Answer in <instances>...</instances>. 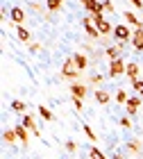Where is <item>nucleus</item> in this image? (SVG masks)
<instances>
[{"label":"nucleus","mask_w":143,"mask_h":159,"mask_svg":"<svg viewBox=\"0 0 143 159\" xmlns=\"http://www.w3.org/2000/svg\"><path fill=\"white\" fill-rule=\"evenodd\" d=\"M114 41H120V43H130L132 41V27L127 23H118L114 25V34H111Z\"/></svg>","instance_id":"nucleus-1"},{"label":"nucleus","mask_w":143,"mask_h":159,"mask_svg":"<svg viewBox=\"0 0 143 159\" xmlns=\"http://www.w3.org/2000/svg\"><path fill=\"white\" fill-rule=\"evenodd\" d=\"M82 27H84V34L89 37V41H100V30H98V25L93 23L91 16L82 18Z\"/></svg>","instance_id":"nucleus-2"},{"label":"nucleus","mask_w":143,"mask_h":159,"mask_svg":"<svg viewBox=\"0 0 143 159\" xmlns=\"http://www.w3.org/2000/svg\"><path fill=\"white\" fill-rule=\"evenodd\" d=\"M91 18H93V23L98 25V30H100V37H111V34H114V25H111L109 20H107V18L102 16V14H93Z\"/></svg>","instance_id":"nucleus-3"},{"label":"nucleus","mask_w":143,"mask_h":159,"mask_svg":"<svg viewBox=\"0 0 143 159\" xmlns=\"http://www.w3.org/2000/svg\"><path fill=\"white\" fill-rule=\"evenodd\" d=\"M123 48H125V43L114 41L111 46H107V48H105V57H107L109 61H114V59H120V57H123Z\"/></svg>","instance_id":"nucleus-4"},{"label":"nucleus","mask_w":143,"mask_h":159,"mask_svg":"<svg viewBox=\"0 0 143 159\" xmlns=\"http://www.w3.org/2000/svg\"><path fill=\"white\" fill-rule=\"evenodd\" d=\"M125 70H127V64L123 61V57H120V59L109 61V70H107V75H109V77H120V75H125Z\"/></svg>","instance_id":"nucleus-5"},{"label":"nucleus","mask_w":143,"mask_h":159,"mask_svg":"<svg viewBox=\"0 0 143 159\" xmlns=\"http://www.w3.org/2000/svg\"><path fill=\"white\" fill-rule=\"evenodd\" d=\"M25 18H27V11L23 9V7L14 5L11 9H9V20H11V25H23Z\"/></svg>","instance_id":"nucleus-6"},{"label":"nucleus","mask_w":143,"mask_h":159,"mask_svg":"<svg viewBox=\"0 0 143 159\" xmlns=\"http://www.w3.org/2000/svg\"><path fill=\"white\" fill-rule=\"evenodd\" d=\"M18 123H20V125H23V127H27V129H30V132H32L34 136H41V132H39L37 123H34V116H32V114H23Z\"/></svg>","instance_id":"nucleus-7"},{"label":"nucleus","mask_w":143,"mask_h":159,"mask_svg":"<svg viewBox=\"0 0 143 159\" xmlns=\"http://www.w3.org/2000/svg\"><path fill=\"white\" fill-rule=\"evenodd\" d=\"M68 89H70V96H75V98H82L84 100V98L89 96V86L82 84V82H70Z\"/></svg>","instance_id":"nucleus-8"},{"label":"nucleus","mask_w":143,"mask_h":159,"mask_svg":"<svg viewBox=\"0 0 143 159\" xmlns=\"http://www.w3.org/2000/svg\"><path fill=\"white\" fill-rule=\"evenodd\" d=\"M139 107H141V98H139V96H132V98L125 102L127 116H136V114H139Z\"/></svg>","instance_id":"nucleus-9"},{"label":"nucleus","mask_w":143,"mask_h":159,"mask_svg":"<svg viewBox=\"0 0 143 159\" xmlns=\"http://www.w3.org/2000/svg\"><path fill=\"white\" fill-rule=\"evenodd\" d=\"M73 59H75V66H77V70H87L89 68V64H91V59L87 57V52H73Z\"/></svg>","instance_id":"nucleus-10"},{"label":"nucleus","mask_w":143,"mask_h":159,"mask_svg":"<svg viewBox=\"0 0 143 159\" xmlns=\"http://www.w3.org/2000/svg\"><path fill=\"white\" fill-rule=\"evenodd\" d=\"M14 32H16L18 41H23V43H32V32L27 30L25 25H14Z\"/></svg>","instance_id":"nucleus-11"},{"label":"nucleus","mask_w":143,"mask_h":159,"mask_svg":"<svg viewBox=\"0 0 143 159\" xmlns=\"http://www.w3.org/2000/svg\"><path fill=\"white\" fill-rule=\"evenodd\" d=\"M61 77L68 80V82H80L82 70H77V68H61Z\"/></svg>","instance_id":"nucleus-12"},{"label":"nucleus","mask_w":143,"mask_h":159,"mask_svg":"<svg viewBox=\"0 0 143 159\" xmlns=\"http://www.w3.org/2000/svg\"><path fill=\"white\" fill-rule=\"evenodd\" d=\"M125 75L130 77L132 82H134V80H139V77H141V66H139L136 61H127V70H125Z\"/></svg>","instance_id":"nucleus-13"},{"label":"nucleus","mask_w":143,"mask_h":159,"mask_svg":"<svg viewBox=\"0 0 143 159\" xmlns=\"http://www.w3.org/2000/svg\"><path fill=\"white\" fill-rule=\"evenodd\" d=\"M14 129H16V134H18V141L23 143V146H27V143H30V129L23 127L20 123H16V125H14Z\"/></svg>","instance_id":"nucleus-14"},{"label":"nucleus","mask_w":143,"mask_h":159,"mask_svg":"<svg viewBox=\"0 0 143 159\" xmlns=\"http://www.w3.org/2000/svg\"><path fill=\"white\" fill-rule=\"evenodd\" d=\"M93 96H96V102L98 105H109L111 102V93L107 91V89H96Z\"/></svg>","instance_id":"nucleus-15"},{"label":"nucleus","mask_w":143,"mask_h":159,"mask_svg":"<svg viewBox=\"0 0 143 159\" xmlns=\"http://www.w3.org/2000/svg\"><path fill=\"white\" fill-rule=\"evenodd\" d=\"M123 18H125V23L130 25L132 30H134V27H139V25L143 23V18H139V16H136L134 11H123Z\"/></svg>","instance_id":"nucleus-16"},{"label":"nucleus","mask_w":143,"mask_h":159,"mask_svg":"<svg viewBox=\"0 0 143 159\" xmlns=\"http://www.w3.org/2000/svg\"><path fill=\"white\" fill-rule=\"evenodd\" d=\"M141 148H143V143L139 139H127L125 141V150H127V152H132V155H139Z\"/></svg>","instance_id":"nucleus-17"},{"label":"nucleus","mask_w":143,"mask_h":159,"mask_svg":"<svg viewBox=\"0 0 143 159\" xmlns=\"http://www.w3.org/2000/svg\"><path fill=\"white\" fill-rule=\"evenodd\" d=\"M2 141L7 143V146H14V143H16L18 141V134H16V129H5V132H2Z\"/></svg>","instance_id":"nucleus-18"},{"label":"nucleus","mask_w":143,"mask_h":159,"mask_svg":"<svg viewBox=\"0 0 143 159\" xmlns=\"http://www.w3.org/2000/svg\"><path fill=\"white\" fill-rule=\"evenodd\" d=\"M39 116H41V118H43L46 123H52V120H55V114H52V111H50V109H48V107H46V105H39Z\"/></svg>","instance_id":"nucleus-19"},{"label":"nucleus","mask_w":143,"mask_h":159,"mask_svg":"<svg viewBox=\"0 0 143 159\" xmlns=\"http://www.w3.org/2000/svg\"><path fill=\"white\" fill-rule=\"evenodd\" d=\"M89 84H93V86H102V84H105V75H102V73H98V70H93V73L89 75Z\"/></svg>","instance_id":"nucleus-20"},{"label":"nucleus","mask_w":143,"mask_h":159,"mask_svg":"<svg viewBox=\"0 0 143 159\" xmlns=\"http://www.w3.org/2000/svg\"><path fill=\"white\" fill-rule=\"evenodd\" d=\"M9 107H11V111H16V114H25V109H27V105L23 102V100H18V98H16V100H11V105H9Z\"/></svg>","instance_id":"nucleus-21"},{"label":"nucleus","mask_w":143,"mask_h":159,"mask_svg":"<svg viewBox=\"0 0 143 159\" xmlns=\"http://www.w3.org/2000/svg\"><path fill=\"white\" fill-rule=\"evenodd\" d=\"M64 5V0H46V9L48 11H59Z\"/></svg>","instance_id":"nucleus-22"},{"label":"nucleus","mask_w":143,"mask_h":159,"mask_svg":"<svg viewBox=\"0 0 143 159\" xmlns=\"http://www.w3.org/2000/svg\"><path fill=\"white\" fill-rule=\"evenodd\" d=\"M82 129H84V134H87V139H89L91 143H93V141H98V136H96V132H93V129H91V125H89V123H82Z\"/></svg>","instance_id":"nucleus-23"},{"label":"nucleus","mask_w":143,"mask_h":159,"mask_svg":"<svg viewBox=\"0 0 143 159\" xmlns=\"http://www.w3.org/2000/svg\"><path fill=\"white\" fill-rule=\"evenodd\" d=\"M89 159H107V155L102 152V150H100V148H89Z\"/></svg>","instance_id":"nucleus-24"},{"label":"nucleus","mask_w":143,"mask_h":159,"mask_svg":"<svg viewBox=\"0 0 143 159\" xmlns=\"http://www.w3.org/2000/svg\"><path fill=\"white\" fill-rule=\"evenodd\" d=\"M127 100H130V96L125 93V89H118V91H116V102H118V105H125Z\"/></svg>","instance_id":"nucleus-25"},{"label":"nucleus","mask_w":143,"mask_h":159,"mask_svg":"<svg viewBox=\"0 0 143 159\" xmlns=\"http://www.w3.org/2000/svg\"><path fill=\"white\" fill-rule=\"evenodd\" d=\"M132 89L136 91V96H143V80L139 77V80H134L132 82Z\"/></svg>","instance_id":"nucleus-26"},{"label":"nucleus","mask_w":143,"mask_h":159,"mask_svg":"<svg viewBox=\"0 0 143 159\" xmlns=\"http://www.w3.org/2000/svg\"><path fill=\"white\" fill-rule=\"evenodd\" d=\"M27 50H30L32 55H39L41 50H43V46H41V43H34V41H32V43H27Z\"/></svg>","instance_id":"nucleus-27"},{"label":"nucleus","mask_w":143,"mask_h":159,"mask_svg":"<svg viewBox=\"0 0 143 159\" xmlns=\"http://www.w3.org/2000/svg\"><path fill=\"white\" fill-rule=\"evenodd\" d=\"M118 123H120V127H123V129H130V127H132V118H130V116H120Z\"/></svg>","instance_id":"nucleus-28"},{"label":"nucleus","mask_w":143,"mask_h":159,"mask_svg":"<svg viewBox=\"0 0 143 159\" xmlns=\"http://www.w3.org/2000/svg\"><path fill=\"white\" fill-rule=\"evenodd\" d=\"M102 9H105V11H109V14L116 11V9H114V2H111V0H102Z\"/></svg>","instance_id":"nucleus-29"},{"label":"nucleus","mask_w":143,"mask_h":159,"mask_svg":"<svg viewBox=\"0 0 143 159\" xmlns=\"http://www.w3.org/2000/svg\"><path fill=\"white\" fill-rule=\"evenodd\" d=\"M73 105H75L77 111H84V100H82V98H75V96H73Z\"/></svg>","instance_id":"nucleus-30"},{"label":"nucleus","mask_w":143,"mask_h":159,"mask_svg":"<svg viewBox=\"0 0 143 159\" xmlns=\"http://www.w3.org/2000/svg\"><path fill=\"white\" fill-rule=\"evenodd\" d=\"M66 152H70V155L77 152V143L75 141H66Z\"/></svg>","instance_id":"nucleus-31"},{"label":"nucleus","mask_w":143,"mask_h":159,"mask_svg":"<svg viewBox=\"0 0 143 159\" xmlns=\"http://www.w3.org/2000/svg\"><path fill=\"white\" fill-rule=\"evenodd\" d=\"M30 9H32V11H48L46 7H41L39 2H30Z\"/></svg>","instance_id":"nucleus-32"},{"label":"nucleus","mask_w":143,"mask_h":159,"mask_svg":"<svg viewBox=\"0 0 143 159\" xmlns=\"http://www.w3.org/2000/svg\"><path fill=\"white\" fill-rule=\"evenodd\" d=\"M109 159H125V155L123 152H118V150H116V152H111V157Z\"/></svg>","instance_id":"nucleus-33"},{"label":"nucleus","mask_w":143,"mask_h":159,"mask_svg":"<svg viewBox=\"0 0 143 159\" xmlns=\"http://www.w3.org/2000/svg\"><path fill=\"white\" fill-rule=\"evenodd\" d=\"M130 2H132L134 7H139V9H143V0H130Z\"/></svg>","instance_id":"nucleus-34"}]
</instances>
